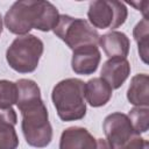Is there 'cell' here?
Instances as JSON below:
<instances>
[{
	"label": "cell",
	"instance_id": "6da1fadb",
	"mask_svg": "<svg viewBox=\"0 0 149 149\" xmlns=\"http://www.w3.org/2000/svg\"><path fill=\"white\" fill-rule=\"evenodd\" d=\"M16 106L22 115L21 129L26 142L34 148L48 147L52 140V127L38 85L31 79L22 78L16 81Z\"/></svg>",
	"mask_w": 149,
	"mask_h": 149
},
{
	"label": "cell",
	"instance_id": "7a4b0ae2",
	"mask_svg": "<svg viewBox=\"0 0 149 149\" xmlns=\"http://www.w3.org/2000/svg\"><path fill=\"white\" fill-rule=\"evenodd\" d=\"M59 19L56 6L43 0L15 1L7 10L3 22L6 28L17 36L29 34L31 29L50 31Z\"/></svg>",
	"mask_w": 149,
	"mask_h": 149
},
{
	"label": "cell",
	"instance_id": "3957f363",
	"mask_svg": "<svg viewBox=\"0 0 149 149\" xmlns=\"http://www.w3.org/2000/svg\"><path fill=\"white\" fill-rule=\"evenodd\" d=\"M51 100L61 120L83 119L86 114L85 83L78 78H66L58 81L52 88Z\"/></svg>",
	"mask_w": 149,
	"mask_h": 149
},
{
	"label": "cell",
	"instance_id": "277c9868",
	"mask_svg": "<svg viewBox=\"0 0 149 149\" xmlns=\"http://www.w3.org/2000/svg\"><path fill=\"white\" fill-rule=\"evenodd\" d=\"M43 42L35 35L17 36L6 50L8 65L19 73L34 72L43 54Z\"/></svg>",
	"mask_w": 149,
	"mask_h": 149
},
{
	"label": "cell",
	"instance_id": "5b68a950",
	"mask_svg": "<svg viewBox=\"0 0 149 149\" xmlns=\"http://www.w3.org/2000/svg\"><path fill=\"white\" fill-rule=\"evenodd\" d=\"M52 31L72 51L85 45H97L100 37L98 31L86 20L66 14H59L58 22Z\"/></svg>",
	"mask_w": 149,
	"mask_h": 149
},
{
	"label": "cell",
	"instance_id": "8992f818",
	"mask_svg": "<svg viewBox=\"0 0 149 149\" xmlns=\"http://www.w3.org/2000/svg\"><path fill=\"white\" fill-rule=\"evenodd\" d=\"M128 16L126 5L116 0H95L88 5L87 17L92 27L115 29L121 27Z\"/></svg>",
	"mask_w": 149,
	"mask_h": 149
},
{
	"label": "cell",
	"instance_id": "52a82bcc",
	"mask_svg": "<svg viewBox=\"0 0 149 149\" xmlns=\"http://www.w3.org/2000/svg\"><path fill=\"white\" fill-rule=\"evenodd\" d=\"M106 141L112 149H125L137 135L127 114L114 112L107 115L102 123Z\"/></svg>",
	"mask_w": 149,
	"mask_h": 149
},
{
	"label": "cell",
	"instance_id": "ba28073f",
	"mask_svg": "<svg viewBox=\"0 0 149 149\" xmlns=\"http://www.w3.org/2000/svg\"><path fill=\"white\" fill-rule=\"evenodd\" d=\"M101 59V54L97 45H85L73 50L71 68L74 73L88 76L97 71Z\"/></svg>",
	"mask_w": 149,
	"mask_h": 149
},
{
	"label": "cell",
	"instance_id": "9c48e42d",
	"mask_svg": "<svg viewBox=\"0 0 149 149\" xmlns=\"http://www.w3.org/2000/svg\"><path fill=\"white\" fill-rule=\"evenodd\" d=\"M101 78L112 87L119 88L130 74V64L127 58L113 57L108 58L101 68Z\"/></svg>",
	"mask_w": 149,
	"mask_h": 149
},
{
	"label": "cell",
	"instance_id": "30bf717a",
	"mask_svg": "<svg viewBox=\"0 0 149 149\" xmlns=\"http://www.w3.org/2000/svg\"><path fill=\"white\" fill-rule=\"evenodd\" d=\"M59 149H97V139L84 127H69L61 135Z\"/></svg>",
	"mask_w": 149,
	"mask_h": 149
},
{
	"label": "cell",
	"instance_id": "8fae6325",
	"mask_svg": "<svg viewBox=\"0 0 149 149\" xmlns=\"http://www.w3.org/2000/svg\"><path fill=\"white\" fill-rule=\"evenodd\" d=\"M98 44L102 48L104 52L108 58L121 57L126 58L129 52L130 42L125 33L112 30L99 37Z\"/></svg>",
	"mask_w": 149,
	"mask_h": 149
},
{
	"label": "cell",
	"instance_id": "7c38bea8",
	"mask_svg": "<svg viewBox=\"0 0 149 149\" xmlns=\"http://www.w3.org/2000/svg\"><path fill=\"white\" fill-rule=\"evenodd\" d=\"M16 113L10 108L0 109V149H16L19 137L15 132Z\"/></svg>",
	"mask_w": 149,
	"mask_h": 149
},
{
	"label": "cell",
	"instance_id": "4fadbf2b",
	"mask_svg": "<svg viewBox=\"0 0 149 149\" xmlns=\"http://www.w3.org/2000/svg\"><path fill=\"white\" fill-rule=\"evenodd\" d=\"M112 87L101 78L95 77L85 83V100L92 107L105 106L112 98Z\"/></svg>",
	"mask_w": 149,
	"mask_h": 149
},
{
	"label": "cell",
	"instance_id": "5bb4252c",
	"mask_svg": "<svg viewBox=\"0 0 149 149\" xmlns=\"http://www.w3.org/2000/svg\"><path fill=\"white\" fill-rule=\"evenodd\" d=\"M149 77L147 73L135 74L129 84L127 91L128 101L136 107L149 106Z\"/></svg>",
	"mask_w": 149,
	"mask_h": 149
},
{
	"label": "cell",
	"instance_id": "9a60e30c",
	"mask_svg": "<svg viewBox=\"0 0 149 149\" xmlns=\"http://www.w3.org/2000/svg\"><path fill=\"white\" fill-rule=\"evenodd\" d=\"M134 40L139 47V54L143 63L148 64L149 56V21L148 19H142L133 29Z\"/></svg>",
	"mask_w": 149,
	"mask_h": 149
},
{
	"label": "cell",
	"instance_id": "2e32d148",
	"mask_svg": "<svg viewBox=\"0 0 149 149\" xmlns=\"http://www.w3.org/2000/svg\"><path fill=\"white\" fill-rule=\"evenodd\" d=\"M128 119L137 134L147 133L149 128V108L148 107H134L128 113Z\"/></svg>",
	"mask_w": 149,
	"mask_h": 149
},
{
	"label": "cell",
	"instance_id": "e0dca14e",
	"mask_svg": "<svg viewBox=\"0 0 149 149\" xmlns=\"http://www.w3.org/2000/svg\"><path fill=\"white\" fill-rule=\"evenodd\" d=\"M17 100L16 83L2 79L0 80V109L10 108Z\"/></svg>",
	"mask_w": 149,
	"mask_h": 149
},
{
	"label": "cell",
	"instance_id": "ac0fdd59",
	"mask_svg": "<svg viewBox=\"0 0 149 149\" xmlns=\"http://www.w3.org/2000/svg\"><path fill=\"white\" fill-rule=\"evenodd\" d=\"M125 149H149V144L146 139L141 137V135H137Z\"/></svg>",
	"mask_w": 149,
	"mask_h": 149
},
{
	"label": "cell",
	"instance_id": "d6986e66",
	"mask_svg": "<svg viewBox=\"0 0 149 149\" xmlns=\"http://www.w3.org/2000/svg\"><path fill=\"white\" fill-rule=\"evenodd\" d=\"M132 6H134L137 10H141L144 15V19H148L147 16V9H148V6H149V2L148 1H142V2H130Z\"/></svg>",
	"mask_w": 149,
	"mask_h": 149
},
{
	"label": "cell",
	"instance_id": "ffe728a7",
	"mask_svg": "<svg viewBox=\"0 0 149 149\" xmlns=\"http://www.w3.org/2000/svg\"><path fill=\"white\" fill-rule=\"evenodd\" d=\"M97 149H112V148L109 147L108 142L105 139L100 137V139H97Z\"/></svg>",
	"mask_w": 149,
	"mask_h": 149
},
{
	"label": "cell",
	"instance_id": "44dd1931",
	"mask_svg": "<svg viewBox=\"0 0 149 149\" xmlns=\"http://www.w3.org/2000/svg\"><path fill=\"white\" fill-rule=\"evenodd\" d=\"M1 33H2V16L0 14V35H1Z\"/></svg>",
	"mask_w": 149,
	"mask_h": 149
}]
</instances>
